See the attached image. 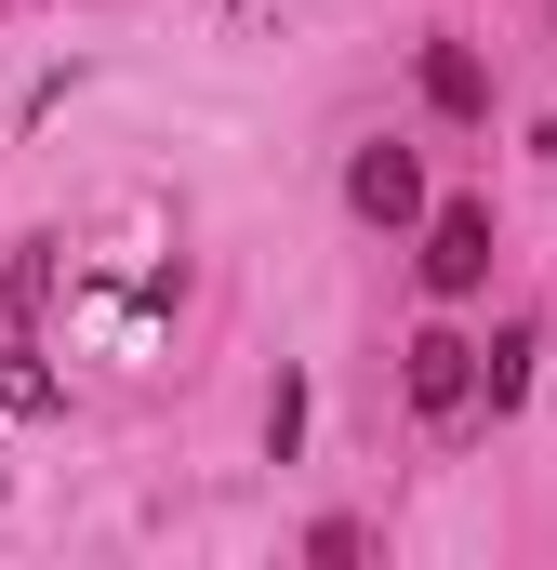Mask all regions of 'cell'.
<instances>
[{"label":"cell","instance_id":"1","mask_svg":"<svg viewBox=\"0 0 557 570\" xmlns=\"http://www.w3.org/2000/svg\"><path fill=\"white\" fill-rule=\"evenodd\" d=\"M345 213L412 226V213H424V159H412V146H359V159H345Z\"/></svg>","mask_w":557,"mask_h":570},{"label":"cell","instance_id":"2","mask_svg":"<svg viewBox=\"0 0 557 570\" xmlns=\"http://www.w3.org/2000/svg\"><path fill=\"white\" fill-rule=\"evenodd\" d=\"M478 279H491V213H478V199H451V213L424 226V292L451 305V292H478Z\"/></svg>","mask_w":557,"mask_h":570},{"label":"cell","instance_id":"3","mask_svg":"<svg viewBox=\"0 0 557 570\" xmlns=\"http://www.w3.org/2000/svg\"><path fill=\"white\" fill-rule=\"evenodd\" d=\"M465 399H478V345H465V332H412V412L451 425Z\"/></svg>","mask_w":557,"mask_h":570},{"label":"cell","instance_id":"4","mask_svg":"<svg viewBox=\"0 0 557 570\" xmlns=\"http://www.w3.org/2000/svg\"><path fill=\"white\" fill-rule=\"evenodd\" d=\"M424 107H438V120H491V67H478L465 40H424Z\"/></svg>","mask_w":557,"mask_h":570},{"label":"cell","instance_id":"5","mask_svg":"<svg viewBox=\"0 0 557 570\" xmlns=\"http://www.w3.org/2000/svg\"><path fill=\"white\" fill-rule=\"evenodd\" d=\"M531 358H545V345H531V318H505V332L478 345V385H491V412H505V399L531 385Z\"/></svg>","mask_w":557,"mask_h":570},{"label":"cell","instance_id":"6","mask_svg":"<svg viewBox=\"0 0 557 570\" xmlns=\"http://www.w3.org/2000/svg\"><path fill=\"white\" fill-rule=\"evenodd\" d=\"M0 412H13V425H53V412H67V385H53V372L13 345V358H0Z\"/></svg>","mask_w":557,"mask_h":570}]
</instances>
